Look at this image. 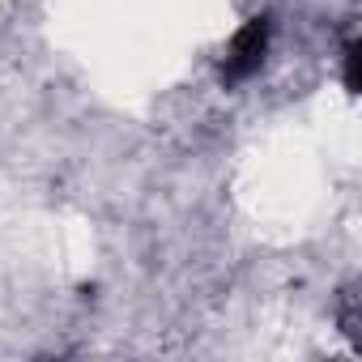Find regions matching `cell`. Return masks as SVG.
<instances>
[{
	"instance_id": "obj_1",
	"label": "cell",
	"mask_w": 362,
	"mask_h": 362,
	"mask_svg": "<svg viewBox=\"0 0 362 362\" xmlns=\"http://www.w3.org/2000/svg\"><path fill=\"white\" fill-rule=\"evenodd\" d=\"M269 47H273V18H269V13L247 18V22L235 30V39L226 43V52H222V64H218L222 86H230V90H235V86L252 81V77L264 69Z\"/></svg>"
}]
</instances>
